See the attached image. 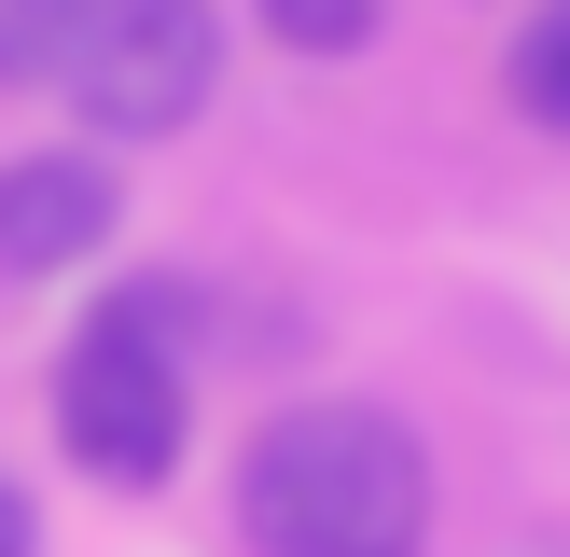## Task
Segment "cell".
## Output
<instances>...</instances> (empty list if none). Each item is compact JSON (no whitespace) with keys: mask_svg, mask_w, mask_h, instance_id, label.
Returning <instances> with one entry per match:
<instances>
[{"mask_svg":"<svg viewBox=\"0 0 570 557\" xmlns=\"http://www.w3.org/2000/svg\"><path fill=\"white\" fill-rule=\"evenodd\" d=\"M195 334H209V293L181 265L98 278V306L56 349V446H70V473H98L126 501L181 473V446H195Z\"/></svg>","mask_w":570,"mask_h":557,"instance_id":"2","label":"cell"},{"mask_svg":"<svg viewBox=\"0 0 570 557\" xmlns=\"http://www.w3.org/2000/svg\"><path fill=\"white\" fill-rule=\"evenodd\" d=\"M237 529L250 557H432V446L362 390L265 404L237 446Z\"/></svg>","mask_w":570,"mask_h":557,"instance_id":"1","label":"cell"},{"mask_svg":"<svg viewBox=\"0 0 570 557\" xmlns=\"http://www.w3.org/2000/svg\"><path fill=\"white\" fill-rule=\"evenodd\" d=\"M0 557H42V501H28L14 473H0Z\"/></svg>","mask_w":570,"mask_h":557,"instance_id":"8","label":"cell"},{"mask_svg":"<svg viewBox=\"0 0 570 557\" xmlns=\"http://www.w3.org/2000/svg\"><path fill=\"white\" fill-rule=\"evenodd\" d=\"M501 98H515L543 139H570V0H529V14H515V42H501Z\"/></svg>","mask_w":570,"mask_h":557,"instance_id":"5","label":"cell"},{"mask_svg":"<svg viewBox=\"0 0 570 557\" xmlns=\"http://www.w3.org/2000/svg\"><path fill=\"white\" fill-rule=\"evenodd\" d=\"M56 28L70 0H0V84H56Z\"/></svg>","mask_w":570,"mask_h":557,"instance_id":"7","label":"cell"},{"mask_svg":"<svg viewBox=\"0 0 570 557\" xmlns=\"http://www.w3.org/2000/svg\"><path fill=\"white\" fill-rule=\"evenodd\" d=\"M126 237V167L98 139H42L0 154V278H70Z\"/></svg>","mask_w":570,"mask_h":557,"instance_id":"4","label":"cell"},{"mask_svg":"<svg viewBox=\"0 0 570 557\" xmlns=\"http://www.w3.org/2000/svg\"><path fill=\"white\" fill-rule=\"evenodd\" d=\"M56 98L83 111V139H181L223 98V0H70Z\"/></svg>","mask_w":570,"mask_h":557,"instance_id":"3","label":"cell"},{"mask_svg":"<svg viewBox=\"0 0 570 557\" xmlns=\"http://www.w3.org/2000/svg\"><path fill=\"white\" fill-rule=\"evenodd\" d=\"M250 14H265V42H278V56H321V70H334V56L376 42L390 0H250Z\"/></svg>","mask_w":570,"mask_h":557,"instance_id":"6","label":"cell"}]
</instances>
